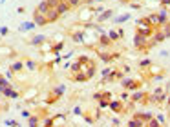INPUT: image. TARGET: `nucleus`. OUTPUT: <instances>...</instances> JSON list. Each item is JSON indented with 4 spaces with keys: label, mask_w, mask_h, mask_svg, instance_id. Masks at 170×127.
<instances>
[{
    "label": "nucleus",
    "mask_w": 170,
    "mask_h": 127,
    "mask_svg": "<svg viewBox=\"0 0 170 127\" xmlns=\"http://www.w3.org/2000/svg\"><path fill=\"white\" fill-rule=\"evenodd\" d=\"M95 13H93V9L92 7H86V9H81L79 11V22L81 24H88V22L95 20Z\"/></svg>",
    "instance_id": "obj_1"
},
{
    "label": "nucleus",
    "mask_w": 170,
    "mask_h": 127,
    "mask_svg": "<svg viewBox=\"0 0 170 127\" xmlns=\"http://www.w3.org/2000/svg\"><path fill=\"white\" fill-rule=\"evenodd\" d=\"M121 85H123L125 89H128V91H137V89L143 87V82H141V80H134V78H123V80H121Z\"/></svg>",
    "instance_id": "obj_2"
},
{
    "label": "nucleus",
    "mask_w": 170,
    "mask_h": 127,
    "mask_svg": "<svg viewBox=\"0 0 170 127\" xmlns=\"http://www.w3.org/2000/svg\"><path fill=\"white\" fill-rule=\"evenodd\" d=\"M114 16H115V11H114V9H104L101 15H97V16H95V22H97V24H103V22L112 20Z\"/></svg>",
    "instance_id": "obj_3"
},
{
    "label": "nucleus",
    "mask_w": 170,
    "mask_h": 127,
    "mask_svg": "<svg viewBox=\"0 0 170 127\" xmlns=\"http://www.w3.org/2000/svg\"><path fill=\"white\" fill-rule=\"evenodd\" d=\"M130 100L135 102V104H137V102H143V104H145V102H148V93H145V91L137 89V91H134V93L130 95Z\"/></svg>",
    "instance_id": "obj_4"
},
{
    "label": "nucleus",
    "mask_w": 170,
    "mask_h": 127,
    "mask_svg": "<svg viewBox=\"0 0 170 127\" xmlns=\"http://www.w3.org/2000/svg\"><path fill=\"white\" fill-rule=\"evenodd\" d=\"M33 22H35V26H37V27H42V26H46V24H50L48 18H46V15L39 13V11H35V13H33Z\"/></svg>",
    "instance_id": "obj_5"
},
{
    "label": "nucleus",
    "mask_w": 170,
    "mask_h": 127,
    "mask_svg": "<svg viewBox=\"0 0 170 127\" xmlns=\"http://www.w3.org/2000/svg\"><path fill=\"white\" fill-rule=\"evenodd\" d=\"M108 109H112L114 113H125V104L121 102V100H110V104H108Z\"/></svg>",
    "instance_id": "obj_6"
},
{
    "label": "nucleus",
    "mask_w": 170,
    "mask_h": 127,
    "mask_svg": "<svg viewBox=\"0 0 170 127\" xmlns=\"http://www.w3.org/2000/svg\"><path fill=\"white\" fill-rule=\"evenodd\" d=\"M95 71H97L95 62H92V60L86 64V65H82V73H84L88 78H93V76H95Z\"/></svg>",
    "instance_id": "obj_7"
},
{
    "label": "nucleus",
    "mask_w": 170,
    "mask_h": 127,
    "mask_svg": "<svg viewBox=\"0 0 170 127\" xmlns=\"http://www.w3.org/2000/svg\"><path fill=\"white\" fill-rule=\"evenodd\" d=\"M125 78V73L123 71H117V69H112V73L108 74L103 82H115V80H123Z\"/></svg>",
    "instance_id": "obj_8"
},
{
    "label": "nucleus",
    "mask_w": 170,
    "mask_h": 127,
    "mask_svg": "<svg viewBox=\"0 0 170 127\" xmlns=\"http://www.w3.org/2000/svg\"><path fill=\"white\" fill-rule=\"evenodd\" d=\"M97 40H99V47H104V49H106V47H110V45H112V40H110V38H108V35L106 33H103V35H97Z\"/></svg>",
    "instance_id": "obj_9"
},
{
    "label": "nucleus",
    "mask_w": 170,
    "mask_h": 127,
    "mask_svg": "<svg viewBox=\"0 0 170 127\" xmlns=\"http://www.w3.org/2000/svg\"><path fill=\"white\" fill-rule=\"evenodd\" d=\"M126 20H132V16H130V13H123V15H115L114 18H112V22L115 24V26H119V24H125Z\"/></svg>",
    "instance_id": "obj_10"
},
{
    "label": "nucleus",
    "mask_w": 170,
    "mask_h": 127,
    "mask_svg": "<svg viewBox=\"0 0 170 127\" xmlns=\"http://www.w3.org/2000/svg\"><path fill=\"white\" fill-rule=\"evenodd\" d=\"M64 93H66V85H64V84H59V85H55V87H53V91H51V96L59 100V98H61Z\"/></svg>",
    "instance_id": "obj_11"
},
{
    "label": "nucleus",
    "mask_w": 170,
    "mask_h": 127,
    "mask_svg": "<svg viewBox=\"0 0 170 127\" xmlns=\"http://www.w3.org/2000/svg\"><path fill=\"white\" fill-rule=\"evenodd\" d=\"M4 96H6V98H13V100H17L20 95H19V91H17L13 85H9V87H6V89H4Z\"/></svg>",
    "instance_id": "obj_12"
},
{
    "label": "nucleus",
    "mask_w": 170,
    "mask_h": 127,
    "mask_svg": "<svg viewBox=\"0 0 170 127\" xmlns=\"http://www.w3.org/2000/svg\"><path fill=\"white\" fill-rule=\"evenodd\" d=\"M134 118H137V120H141L143 124H146L148 120H152V118H154V115H152V113H148V111H145V113H134Z\"/></svg>",
    "instance_id": "obj_13"
},
{
    "label": "nucleus",
    "mask_w": 170,
    "mask_h": 127,
    "mask_svg": "<svg viewBox=\"0 0 170 127\" xmlns=\"http://www.w3.org/2000/svg\"><path fill=\"white\" fill-rule=\"evenodd\" d=\"M44 42H48V36L46 35H37L29 40V45H42Z\"/></svg>",
    "instance_id": "obj_14"
},
{
    "label": "nucleus",
    "mask_w": 170,
    "mask_h": 127,
    "mask_svg": "<svg viewBox=\"0 0 170 127\" xmlns=\"http://www.w3.org/2000/svg\"><path fill=\"white\" fill-rule=\"evenodd\" d=\"M70 38H72L73 42H77V44H86V38H84V33H82V31L72 33V35H70Z\"/></svg>",
    "instance_id": "obj_15"
},
{
    "label": "nucleus",
    "mask_w": 170,
    "mask_h": 127,
    "mask_svg": "<svg viewBox=\"0 0 170 127\" xmlns=\"http://www.w3.org/2000/svg\"><path fill=\"white\" fill-rule=\"evenodd\" d=\"M106 35H108V38H110L112 42H117V40L123 36V31H121V29H110Z\"/></svg>",
    "instance_id": "obj_16"
},
{
    "label": "nucleus",
    "mask_w": 170,
    "mask_h": 127,
    "mask_svg": "<svg viewBox=\"0 0 170 127\" xmlns=\"http://www.w3.org/2000/svg\"><path fill=\"white\" fill-rule=\"evenodd\" d=\"M46 18H48V22L51 24V22H57L59 18H61V15H59V11L57 9H48V13H46Z\"/></svg>",
    "instance_id": "obj_17"
},
{
    "label": "nucleus",
    "mask_w": 170,
    "mask_h": 127,
    "mask_svg": "<svg viewBox=\"0 0 170 127\" xmlns=\"http://www.w3.org/2000/svg\"><path fill=\"white\" fill-rule=\"evenodd\" d=\"M35 27H37V26H35V22H24V24H20V26H19V31L20 33H26V31H31V29H35Z\"/></svg>",
    "instance_id": "obj_18"
},
{
    "label": "nucleus",
    "mask_w": 170,
    "mask_h": 127,
    "mask_svg": "<svg viewBox=\"0 0 170 127\" xmlns=\"http://www.w3.org/2000/svg\"><path fill=\"white\" fill-rule=\"evenodd\" d=\"M57 11H59V15H64V13H68L70 11V4L62 0V2H59V6H57Z\"/></svg>",
    "instance_id": "obj_19"
},
{
    "label": "nucleus",
    "mask_w": 170,
    "mask_h": 127,
    "mask_svg": "<svg viewBox=\"0 0 170 127\" xmlns=\"http://www.w3.org/2000/svg\"><path fill=\"white\" fill-rule=\"evenodd\" d=\"M72 80H73V82H88L90 78H88V76H86V74L82 73V71H81V73L72 74Z\"/></svg>",
    "instance_id": "obj_20"
},
{
    "label": "nucleus",
    "mask_w": 170,
    "mask_h": 127,
    "mask_svg": "<svg viewBox=\"0 0 170 127\" xmlns=\"http://www.w3.org/2000/svg\"><path fill=\"white\" fill-rule=\"evenodd\" d=\"M165 38H167V36H165V33H163V31H159V29H156V31H154V38H152V40H154L156 44L163 42Z\"/></svg>",
    "instance_id": "obj_21"
},
{
    "label": "nucleus",
    "mask_w": 170,
    "mask_h": 127,
    "mask_svg": "<svg viewBox=\"0 0 170 127\" xmlns=\"http://www.w3.org/2000/svg\"><path fill=\"white\" fill-rule=\"evenodd\" d=\"M39 122H40V116H29L28 118V127H39Z\"/></svg>",
    "instance_id": "obj_22"
},
{
    "label": "nucleus",
    "mask_w": 170,
    "mask_h": 127,
    "mask_svg": "<svg viewBox=\"0 0 170 127\" xmlns=\"http://www.w3.org/2000/svg\"><path fill=\"white\" fill-rule=\"evenodd\" d=\"M48 9H50V7H48V2H46V0H42V2L37 6V9H35V11H39V13L46 15V13H48Z\"/></svg>",
    "instance_id": "obj_23"
},
{
    "label": "nucleus",
    "mask_w": 170,
    "mask_h": 127,
    "mask_svg": "<svg viewBox=\"0 0 170 127\" xmlns=\"http://www.w3.org/2000/svg\"><path fill=\"white\" fill-rule=\"evenodd\" d=\"M62 47H64V42L61 40V42H57V44H53L51 45V53L53 54H59L61 51H62Z\"/></svg>",
    "instance_id": "obj_24"
},
{
    "label": "nucleus",
    "mask_w": 170,
    "mask_h": 127,
    "mask_svg": "<svg viewBox=\"0 0 170 127\" xmlns=\"http://www.w3.org/2000/svg\"><path fill=\"white\" fill-rule=\"evenodd\" d=\"M9 69L13 71V73H19V71H22V69H24V62H13Z\"/></svg>",
    "instance_id": "obj_25"
},
{
    "label": "nucleus",
    "mask_w": 170,
    "mask_h": 127,
    "mask_svg": "<svg viewBox=\"0 0 170 127\" xmlns=\"http://www.w3.org/2000/svg\"><path fill=\"white\" fill-rule=\"evenodd\" d=\"M157 18H159V26H163V24H167V9H161L159 13H157Z\"/></svg>",
    "instance_id": "obj_26"
},
{
    "label": "nucleus",
    "mask_w": 170,
    "mask_h": 127,
    "mask_svg": "<svg viewBox=\"0 0 170 127\" xmlns=\"http://www.w3.org/2000/svg\"><path fill=\"white\" fill-rule=\"evenodd\" d=\"M157 29H159V31H163V33H165V36L168 38V36H170V22H167V24H163V26H159Z\"/></svg>",
    "instance_id": "obj_27"
},
{
    "label": "nucleus",
    "mask_w": 170,
    "mask_h": 127,
    "mask_svg": "<svg viewBox=\"0 0 170 127\" xmlns=\"http://www.w3.org/2000/svg\"><path fill=\"white\" fill-rule=\"evenodd\" d=\"M70 67H72V74L81 73V71H82V64H79V62H73L72 65H70Z\"/></svg>",
    "instance_id": "obj_28"
},
{
    "label": "nucleus",
    "mask_w": 170,
    "mask_h": 127,
    "mask_svg": "<svg viewBox=\"0 0 170 127\" xmlns=\"http://www.w3.org/2000/svg\"><path fill=\"white\" fill-rule=\"evenodd\" d=\"M143 125H146V124H143V122L137 120V118H132V120L128 122V127H143Z\"/></svg>",
    "instance_id": "obj_29"
},
{
    "label": "nucleus",
    "mask_w": 170,
    "mask_h": 127,
    "mask_svg": "<svg viewBox=\"0 0 170 127\" xmlns=\"http://www.w3.org/2000/svg\"><path fill=\"white\" fill-rule=\"evenodd\" d=\"M37 96V89H29V91H26V95H24V98L28 100V102H31L33 98Z\"/></svg>",
    "instance_id": "obj_30"
},
{
    "label": "nucleus",
    "mask_w": 170,
    "mask_h": 127,
    "mask_svg": "<svg viewBox=\"0 0 170 127\" xmlns=\"http://www.w3.org/2000/svg\"><path fill=\"white\" fill-rule=\"evenodd\" d=\"M150 65H152L150 58H143V60H139V67H141V69H146V67H150Z\"/></svg>",
    "instance_id": "obj_31"
},
{
    "label": "nucleus",
    "mask_w": 170,
    "mask_h": 127,
    "mask_svg": "<svg viewBox=\"0 0 170 127\" xmlns=\"http://www.w3.org/2000/svg\"><path fill=\"white\" fill-rule=\"evenodd\" d=\"M146 127H161V124H159V120H157V118H152V120L146 122Z\"/></svg>",
    "instance_id": "obj_32"
},
{
    "label": "nucleus",
    "mask_w": 170,
    "mask_h": 127,
    "mask_svg": "<svg viewBox=\"0 0 170 127\" xmlns=\"http://www.w3.org/2000/svg\"><path fill=\"white\" fill-rule=\"evenodd\" d=\"M82 118H84L86 124H90V125H92V124H95V118L92 116V115H88V113H84V115H82Z\"/></svg>",
    "instance_id": "obj_33"
},
{
    "label": "nucleus",
    "mask_w": 170,
    "mask_h": 127,
    "mask_svg": "<svg viewBox=\"0 0 170 127\" xmlns=\"http://www.w3.org/2000/svg\"><path fill=\"white\" fill-rule=\"evenodd\" d=\"M24 67H28L29 71H35V69H37V64L33 62V60H28V62H24Z\"/></svg>",
    "instance_id": "obj_34"
},
{
    "label": "nucleus",
    "mask_w": 170,
    "mask_h": 127,
    "mask_svg": "<svg viewBox=\"0 0 170 127\" xmlns=\"http://www.w3.org/2000/svg\"><path fill=\"white\" fill-rule=\"evenodd\" d=\"M9 80H8V78H6V76H0V87H2V89H6V87H9Z\"/></svg>",
    "instance_id": "obj_35"
},
{
    "label": "nucleus",
    "mask_w": 170,
    "mask_h": 127,
    "mask_svg": "<svg viewBox=\"0 0 170 127\" xmlns=\"http://www.w3.org/2000/svg\"><path fill=\"white\" fill-rule=\"evenodd\" d=\"M64 120H66V116L64 115H57V116H53V122H55V125H61Z\"/></svg>",
    "instance_id": "obj_36"
},
{
    "label": "nucleus",
    "mask_w": 170,
    "mask_h": 127,
    "mask_svg": "<svg viewBox=\"0 0 170 127\" xmlns=\"http://www.w3.org/2000/svg\"><path fill=\"white\" fill-rule=\"evenodd\" d=\"M46 2H48V7H50V9H57V6H59L61 0H46Z\"/></svg>",
    "instance_id": "obj_37"
},
{
    "label": "nucleus",
    "mask_w": 170,
    "mask_h": 127,
    "mask_svg": "<svg viewBox=\"0 0 170 127\" xmlns=\"http://www.w3.org/2000/svg\"><path fill=\"white\" fill-rule=\"evenodd\" d=\"M68 4H70V9H73V7H79L81 6V0H66Z\"/></svg>",
    "instance_id": "obj_38"
},
{
    "label": "nucleus",
    "mask_w": 170,
    "mask_h": 127,
    "mask_svg": "<svg viewBox=\"0 0 170 127\" xmlns=\"http://www.w3.org/2000/svg\"><path fill=\"white\" fill-rule=\"evenodd\" d=\"M77 62H79V64H82V65H86V64L90 62V58H88L86 54H81V56L77 58Z\"/></svg>",
    "instance_id": "obj_39"
},
{
    "label": "nucleus",
    "mask_w": 170,
    "mask_h": 127,
    "mask_svg": "<svg viewBox=\"0 0 170 127\" xmlns=\"http://www.w3.org/2000/svg\"><path fill=\"white\" fill-rule=\"evenodd\" d=\"M4 124H6L8 127H20V124H19V122H15V120H6Z\"/></svg>",
    "instance_id": "obj_40"
},
{
    "label": "nucleus",
    "mask_w": 170,
    "mask_h": 127,
    "mask_svg": "<svg viewBox=\"0 0 170 127\" xmlns=\"http://www.w3.org/2000/svg\"><path fill=\"white\" fill-rule=\"evenodd\" d=\"M108 104H110L108 100H99V107L97 109H108Z\"/></svg>",
    "instance_id": "obj_41"
},
{
    "label": "nucleus",
    "mask_w": 170,
    "mask_h": 127,
    "mask_svg": "<svg viewBox=\"0 0 170 127\" xmlns=\"http://www.w3.org/2000/svg\"><path fill=\"white\" fill-rule=\"evenodd\" d=\"M44 122H46V124H44L42 127H53V125H55L53 118H46V120H44Z\"/></svg>",
    "instance_id": "obj_42"
},
{
    "label": "nucleus",
    "mask_w": 170,
    "mask_h": 127,
    "mask_svg": "<svg viewBox=\"0 0 170 127\" xmlns=\"http://www.w3.org/2000/svg\"><path fill=\"white\" fill-rule=\"evenodd\" d=\"M110 73H112V67H104V69L101 71V76H104V78H106V76H108Z\"/></svg>",
    "instance_id": "obj_43"
},
{
    "label": "nucleus",
    "mask_w": 170,
    "mask_h": 127,
    "mask_svg": "<svg viewBox=\"0 0 170 127\" xmlns=\"http://www.w3.org/2000/svg\"><path fill=\"white\" fill-rule=\"evenodd\" d=\"M8 33H9V27H6V26H2V27H0V36H6Z\"/></svg>",
    "instance_id": "obj_44"
},
{
    "label": "nucleus",
    "mask_w": 170,
    "mask_h": 127,
    "mask_svg": "<svg viewBox=\"0 0 170 127\" xmlns=\"http://www.w3.org/2000/svg\"><path fill=\"white\" fill-rule=\"evenodd\" d=\"M157 120H159V124H165V120H167V116H165V115H163V113H157Z\"/></svg>",
    "instance_id": "obj_45"
},
{
    "label": "nucleus",
    "mask_w": 170,
    "mask_h": 127,
    "mask_svg": "<svg viewBox=\"0 0 170 127\" xmlns=\"http://www.w3.org/2000/svg\"><path fill=\"white\" fill-rule=\"evenodd\" d=\"M20 115H22V118H29V116H31V113H29L28 109H22V111H20Z\"/></svg>",
    "instance_id": "obj_46"
},
{
    "label": "nucleus",
    "mask_w": 170,
    "mask_h": 127,
    "mask_svg": "<svg viewBox=\"0 0 170 127\" xmlns=\"http://www.w3.org/2000/svg\"><path fill=\"white\" fill-rule=\"evenodd\" d=\"M72 56H73V49H72V51H68L66 54H62V60H68V58H72Z\"/></svg>",
    "instance_id": "obj_47"
},
{
    "label": "nucleus",
    "mask_w": 170,
    "mask_h": 127,
    "mask_svg": "<svg viewBox=\"0 0 170 127\" xmlns=\"http://www.w3.org/2000/svg\"><path fill=\"white\" fill-rule=\"evenodd\" d=\"M130 98V93H121V102H126Z\"/></svg>",
    "instance_id": "obj_48"
},
{
    "label": "nucleus",
    "mask_w": 170,
    "mask_h": 127,
    "mask_svg": "<svg viewBox=\"0 0 170 127\" xmlns=\"http://www.w3.org/2000/svg\"><path fill=\"white\" fill-rule=\"evenodd\" d=\"M73 115H79V116H82L84 113H82V109H81V107H75V109H73Z\"/></svg>",
    "instance_id": "obj_49"
},
{
    "label": "nucleus",
    "mask_w": 170,
    "mask_h": 127,
    "mask_svg": "<svg viewBox=\"0 0 170 127\" xmlns=\"http://www.w3.org/2000/svg\"><path fill=\"white\" fill-rule=\"evenodd\" d=\"M130 7H132V9H141V4L134 2V4H130Z\"/></svg>",
    "instance_id": "obj_50"
},
{
    "label": "nucleus",
    "mask_w": 170,
    "mask_h": 127,
    "mask_svg": "<svg viewBox=\"0 0 170 127\" xmlns=\"http://www.w3.org/2000/svg\"><path fill=\"white\" fill-rule=\"evenodd\" d=\"M6 78H8V80H9V78H13V71H11V69H8V71H6Z\"/></svg>",
    "instance_id": "obj_51"
},
{
    "label": "nucleus",
    "mask_w": 170,
    "mask_h": 127,
    "mask_svg": "<svg viewBox=\"0 0 170 127\" xmlns=\"http://www.w3.org/2000/svg\"><path fill=\"white\" fill-rule=\"evenodd\" d=\"M152 73H159V74H161V67H156V65H152Z\"/></svg>",
    "instance_id": "obj_52"
},
{
    "label": "nucleus",
    "mask_w": 170,
    "mask_h": 127,
    "mask_svg": "<svg viewBox=\"0 0 170 127\" xmlns=\"http://www.w3.org/2000/svg\"><path fill=\"white\" fill-rule=\"evenodd\" d=\"M112 124H114L115 127H119V124H121V120H119V118H114V120H112Z\"/></svg>",
    "instance_id": "obj_53"
},
{
    "label": "nucleus",
    "mask_w": 170,
    "mask_h": 127,
    "mask_svg": "<svg viewBox=\"0 0 170 127\" xmlns=\"http://www.w3.org/2000/svg\"><path fill=\"white\" fill-rule=\"evenodd\" d=\"M161 6H170V0H159Z\"/></svg>",
    "instance_id": "obj_54"
},
{
    "label": "nucleus",
    "mask_w": 170,
    "mask_h": 127,
    "mask_svg": "<svg viewBox=\"0 0 170 127\" xmlns=\"http://www.w3.org/2000/svg\"><path fill=\"white\" fill-rule=\"evenodd\" d=\"M123 73H130V65H125V67H123Z\"/></svg>",
    "instance_id": "obj_55"
},
{
    "label": "nucleus",
    "mask_w": 170,
    "mask_h": 127,
    "mask_svg": "<svg viewBox=\"0 0 170 127\" xmlns=\"http://www.w3.org/2000/svg\"><path fill=\"white\" fill-rule=\"evenodd\" d=\"M167 106L170 107V95H168V98H167Z\"/></svg>",
    "instance_id": "obj_56"
},
{
    "label": "nucleus",
    "mask_w": 170,
    "mask_h": 127,
    "mask_svg": "<svg viewBox=\"0 0 170 127\" xmlns=\"http://www.w3.org/2000/svg\"><path fill=\"white\" fill-rule=\"evenodd\" d=\"M0 96H4V89L2 87H0Z\"/></svg>",
    "instance_id": "obj_57"
},
{
    "label": "nucleus",
    "mask_w": 170,
    "mask_h": 127,
    "mask_svg": "<svg viewBox=\"0 0 170 127\" xmlns=\"http://www.w3.org/2000/svg\"><path fill=\"white\" fill-rule=\"evenodd\" d=\"M145 2H159V0H145Z\"/></svg>",
    "instance_id": "obj_58"
},
{
    "label": "nucleus",
    "mask_w": 170,
    "mask_h": 127,
    "mask_svg": "<svg viewBox=\"0 0 170 127\" xmlns=\"http://www.w3.org/2000/svg\"><path fill=\"white\" fill-rule=\"evenodd\" d=\"M4 2H6V0H0V4H4Z\"/></svg>",
    "instance_id": "obj_59"
},
{
    "label": "nucleus",
    "mask_w": 170,
    "mask_h": 127,
    "mask_svg": "<svg viewBox=\"0 0 170 127\" xmlns=\"http://www.w3.org/2000/svg\"><path fill=\"white\" fill-rule=\"evenodd\" d=\"M61 2H62V0H61Z\"/></svg>",
    "instance_id": "obj_60"
},
{
    "label": "nucleus",
    "mask_w": 170,
    "mask_h": 127,
    "mask_svg": "<svg viewBox=\"0 0 170 127\" xmlns=\"http://www.w3.org/2000/svg\"><path fill=\"white\" fill-rule=\"evenodd\" d=\"M168 7H170V6H168Z\"/></svg>",
    "instance_id": "obj_61"
}]
</instances>
